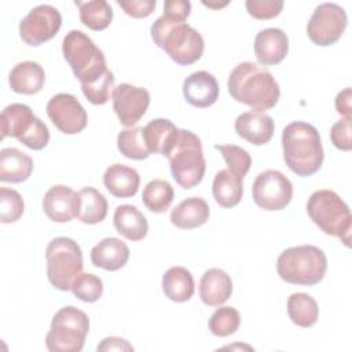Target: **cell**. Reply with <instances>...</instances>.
<instances>
[{
	"label": "cell",
	"mask_w": 352,
	"mask_h": 352,
	"mask_svg": "<svg viewBox=\"0 0 352 352\" xmlns=\"http://www.w3.org/2000/svg\"><path fill=\"white\" fill-rule=\"evenodd\" d=\"M232 293L230 275L220 268H209L199 280V297L208 307H220Z\"/></svg>",
	"instance_id": "obj_20"
},
{
	"label": "cell",
	"mask_w": 352,
	"mask_h": 352,
	"mask_svg": "<svg viewBox=\"0 0 352 352\" xmlns=\"http://www.w3.org/2000/svg\"><path fill=\"white\" fill-rule=\"evenodd\" d=\"M150 33L153 41L182 66L195 63L204 54L205 43L201 33L186 22L161 15L151 25Z\"/></svg>",
	"instance_id": "obj_3"
},
{
	"label": "cell",
	"mask_w": 352,
	"mask_h": 352,
	"mask_svg": "<svg viewBox=\"0 0 352 352\" xmlns=\"http://www.w3.org/2000/svg\"><path fill=\"white\" fill-rule=\"evenodd\" d=\"M331 143L342 151H349L352 148L351 139V117H344L337 121L330 129Z\"/></svg>",
	"instance_id": "obj_41"
},
{
	"label": "cell",
	"mask_w": 352,
	"mask_h": 352,
	"mask_svg": "<svg viewBox=\"0 0 352 352\" xmlns=\"http://www.w3.org/2000/svg\"><path fill=\"white\" fill-rule=\"evenodd\" d=\"M209 205L204 198L190 197L182 201L170 212V221L182 230H191L201 227L209 219Z\"/></svg>",
	"instance_id": "obj_25"
},
{
	"label": "cell",
	"mask_w": 352,
	"mask_h": 352,
	"mask_svg": "<svg viewBox=\"0 0 352 352\" xmlns=\"http://www.w3.org/2000/svg\"><path fill=\"white\" fill-rule=\"evenodd\" d=\"M10 87L16 94L33 95L41 91L45 82V73L40 63L25 60L16 63L8 77Z\"/></svg>",
	"instance_id": "obj_22"
},
{
	"label": "cell",
	"mask_w": 352,
	"mask_h": 352,
	"mask_svg": "<svg viewBox=\"0 0 352 352\" xmlns=\"http://www.w3.org/2000/svg\"><path fill=\"white\" fill-rule=\"evenodd\" d=\"M117 4L124 10V12L132 18H146L155 10V0H117Z\"/></svg>",
	"instance_id": "obj_42"
},
{
	"label": "cell",
	"mask_w": 352,
	"mask_h": 352,
	"mask_svg": "<svg viewBox=\"0 0 352 352\" xmlns=\"http://www.w3.org/2000/svg\"><path fill=\"white\" fill-rule=\"evenodd\" d=\"M351 98H352V91L351 88H345L341 92L337 94L336 96V110L338 114L344 117H351Z\"/></svg>",
	"instance_id": "obj_45"
},
{
	"label": "cell",
	"mask_w": 352,
	"mask_h": 352,
	"mask_svg": "<svg viewBox=\"0 0 352 352\" xmlns=\"http://www.w3.org/2000/svg\"><path fill=\"white\" fill-rule=\"evenodd\" d=\"M173 187L169 182L162 179H154L146 184L142 194L144 206L154 213H164L169 209L173 201Z\"/></svg>",
	"instance_id": "obj_33"
},
{
	"label": "cell",
	"mask_w": 352,
	"mask_h": 352,
	"mask_svg": "<svg viewBox=\"0 0 352 352\" xmlns=\"http://www.w3.org/2000/svg\"><path fill=\"white\" fill-rule=\"evenodd\" d=\"M214 148L219 150L223 155L230 172L241 179L246 176L252 165V158L245 148L235 144H214Z\"/></svg>",
	"instance_id": "obj_36"
},
{
	"label": "cell",
	"mask_w": 352,
	"mask_h": 352,
	"mask_svg": "<svg viewBox=\"0 0 352 352\" xmlns=\"http://www.w3.org/2000/svg\"><path fill=\"white\" fill-rule=\"evenodd\" d=\"M114 76L107 69V72L95 82L88 85H81V91L88 102L92 104H104L113 96L114 92Z\"/></svg>",
	"instance_id": "obj_39"
},
{
	"label": "cell",
	"mask_w": 352,
	"mask_h": 352,
	"mask_svg": "<svg viewBox=\"0 0 352 352\" xmlns=\"http://www.w3.org/2000/svg\"><path fill=\"white\" fill-rule=\"evenodd\" d=\"M283 160L297 176L316 173L323 164V147L318 129L304 121L287 124L282 132Z\"/></svg>",
	"instance_id": "obj_2"
},
{
	"label": "cell",
	"mask_w": 352,
	"mask_h": 352,
	"mask_svg": "<svg viewBox=\"0 0 352 352\" xmlns=\"http://www.w3.org/2000/svg\"><path fill=\"white\" fill-rule=\"evenodd\" d=\"M80 11V19L91 30H104L113 21V10L106 0L76 1Z\"/></svg>",
	"instance_id": "obj_32"
},
{
	"label": "cell",
	"mask_w": 352,
	"mask_h": 352,
	"mask_svg": "<svg viewBox=\"0 0 352 352\" xmlns=\"http://www.w3.org/2000/svg\"><path fill=\"white\" fill-rule=\"evenodd\" d=\"M62 25V16L58 8L50 4H40L29 11L19 22L21 38L33 47L55 37Z\"/></svg>",
	"instance_id": "obj_13"
},
{
	"label": "cell",
	"mask_w": 352,
	"mask_h": 352,
	"mask_svg": "<svg viewBox=\"0 0 352 352\" xmlns=\"http://www.w3.org/2000/svg\"><path fill=\"white\" fill-rule=\"evenodd\" d=\"M45 260L50 283L58 290H70L73 280L81 274L84 265L80 245L67 236L54 238L45 249Z\"/></svg>",
	"instance_id": "obj_9"
},
{
	"label": "cell",
	"mask_w": 352,
	"mask_h": 352,
	"mask_svg": "<svg viewBox=\"0 0 352 352\" xmlns=\"http://www.w3.org/2000/svg\"><path fill=\"white\" fill-rule=\"evenodd\" d=\"M204 4L208 6V7H224V6H227V3H224V4H212V3H206V1H204Z\"/></svg>",
	"instance_id": "obj_46"
},
{
	"label": "cell",
	"mask_w": 352,
	"mask_h": 352,
	"mask_svg": "<svg viewBox=\"0 0 352 352\" xmlns=\"http://www.w3.org/2000/svg\"><path fill=\"white\" fill-rule=\"evenodd\" d=\"M239 323L241 315L235 308L220 307L212 314L208 326L212 334L217 337H228L238 330Z\"/></svg>",
	"instance_id": "obj_35"
},
{
	"label": "cell",
	"mask_w": 352,
	"mask_h": 352,
	"mask_svg": "<svg viewBox=\"0 0 352 352\" xmlns=\"http://www.w3.org/2000/svg\"><path fill=\"white\" fill-rule=\"evenodd\" d=\"M191 11V3L188 0H166L164 3V14L165 16L176 21L184 22Z\"/></svg>",
	"instance_id": "obj_43"
},
{
	"label": "cell",
	"mask_w": 352,
	"mask_h": 352,
	"mask_svg": "<svg viewBox=\"0 0 352 352\" xmlns=\"http://www.w3.org/2000/svg\"><path fill=\"white\" fill-rule=\"evenodd\" d=\"M179 135V128L166 118H154L143 126V138L150 153L168 157Z\"/></svg>",
	"instance_id": "obj_24"
},
{
	"label": "cell",
	"mask_w": 352,
	"mask_h": 352,
	"mask_svg": "<svg viewBox=\"0 0 352 352\" xmlns=\"http://www.w3.org/2000/svg\"><path fill=\"white\" fill-rule=\"evenodd\" d=\"M120 153L129 160H144L151 153L143 138V126H131L122 129L117 136Z\"/></svg>",
	"instance_id": "obj_34"
},
{
	"label": "cell",
	"mask_w": 352,
	"mask_h": 352,
	"mask_svg": "<svg viewBox=\"0 0 352 352\" xmlns=\"http://www.w3.org/2000/svg\"><path fill=\"white\" fill-rule=\"evenodd\" d=\"M43 210L50 220L67 223L77 217L78 192L63 184L54 186L44 194Z\"/></svg>",
	"instance_id": "obj_16"
},
{
	"label": "cell",
	"mask_w": 352,
	"mask_h": 352,
	"mask_svg": "<svg viewBox=\"0 0 352 352\" xmlns=\"http://www.w3.org/2000/svg\"><path fill=\"white\" fill-rule=\"evenodd\" d=\"M166 158L169 160L172 177L182 188L188 190L202 182L206 162L202 143L194 132L179 129L177 140Z\"/></svg>",
	"instance_id": "obj_7"
},
{
	"label": "cell",
	"mask_w": 352,
	"mask_h": 352,
	"mask_svg": "<svg viewBox=\"0 0 352 352\" xmlns=\"http://www.w3.org/2000/svg\"><path fill=\"white\" fill-rule=\"evenodd\" d=\"M307 213L309 219L326 235L338 238L346 248L351 242L352 216L349 206L333 190H318L307 202Z\"/></svg>",
	"instance_id": "obj_4"
},
{
	"label": "cell",
	"mask_w": 352,
	"mask_h": 352,
	"mask_svg": "<svg viewBox=\"0 0 352 352\" xmlns=\"http://www.w3.org/2000/svg\"><path fill=\"white\" fill-rule=\"evenodd\" d=\"M235 132L254 146L268 143L275 131V124L271 116L261 111H245L235 120Z\"/></svg>",
	"instance_id": "obj_19"
},
{
	"label": "cell",
	"mask_w": 352,
	"mask_h": 352,
	"mask_svg": "<svg viewBox=\"0 0 352 352\" xmlns=\"http://www.w3.org/2000/svg\"><path fill=\"white\" fill-rule=\"evenodd\" d=\"M249 15L256 19H271L283 10L282 0H246L245 3Z\"/></svg>",
	"instance_id": "obj_40"
},
{
	"label": "cell",
	"mask_w": 352,
	"mask_h": 352,
	"mask_svg": "<svg viewBox=\"0 0 352 352\" xmlns=\"http://www.w3.org/2000/svg\"><path fill=\"white\" fill-rule=\"evenodd\" d=\"M33 160L15 147L0 151V180L6 183H22L32 175Z\"/></svg>",
	"instance_id": "obj_26"
},
{
	"label": "cell",
	"mask_w": 352,
	"mask_h": 352,
	"mask_svg": "<svg viewBox=\"0 0 352 352\" xmlns=\"http://www.w3.org/2000/svg\"><path fill=\"white\" fill-rule=\"evenodd\" d=\"M227 87L232 99L261 113L272 109L280 96L272 73L253 62L238 63L228 76Z\"/></svg>",
	"instance_id": "obj_1"
},
{
	"label": "cell",
	"mask_w": 352,
	"mask_h": 352,
	"mask_svg": "<svg viewBox=\"0 0 352 352\" xmlns=\"http://www.w3.org/2000/svg\"><path fill=\"white\" fill-rule=\"evenodd\" d=\"M252 194L258 208L268 212L280 210L292 201L293 184L282 172L267 169L254 179Z\"/></svg>",
	"instance_id": "obj_12"
},
{
	"label": "cell",
	"mask_w": 352,
	"mask_h": 352,
	"mask_svg": "<svg viewBox=\"0 0 352 352\" xmlns=\"http://www.w3.org/2000/svg\"><path fill=\"white\" fill-rule=\"evenodd\" d=\"M103 184L111 195L117 198H129L138 192L140 176L138 170L131 166L113 164L104 170Z\"/></svg>",
	"instance_id": "obj_23"
},
{
	"label": "cell",
	"mask_w": 352,
	"mask_h": 352,
	"mask_svg": "<svg viewBox=\"0 0 352 352\" xmlns=\"http://www.w3.org/2000/svg\"><path fill=\"white\" fill-rule=\"evenodd\" d=\"M25 204L21 194L14 188H0V221L15 223L23 214Z\"/></svg>",
	"instance_id": "obj_38"
},
{
	"label": "cell",
	"mask_w": 352,
	"mask_h": 352,
	"mask_svg": "<svg viewBox=\"0 0 352 352\" xmlns=\"http://www.w3.org/2000/svg\"><path fill=\"white\" fill-rule=\"evenodd\" d=\"M62 52L81 85L99 80L106 72V58L91 37L81 30H70L63 37Z\"/></svg>",
	"instance_id": "obj_6"
},
{
	"label": "cell",
	"mask_w": 352,
	"mask_h": 352,
	"mask_svg": "<svg viewBox=\"0 0 352 352\" xmlns=\"http://www.w3.org/2000/svg\"><path fill=\"white\" fill-rule=\"evenodd\" d=\"M113 223L118 234L129 241H142L148 231L143 213L133 205H120L114 210Z\"/></svg>",
	"instance_id": "obj_27"
},
{
	"label": "cell",
	"mask_w": 352,
	"mask_h": 352,
	"mask_svg": "<svg viewBox=\"0 0 352 352\" xmlns=\"http://www.w3.org/2000/svg\"><path fill=\"white\" fill-rule=\"evenodd\" d=\"M243 179L238 177L228 169H220L213 179V198L221 208H232L238 205L243 194Z\"/></svg>",
	"instance_id": "obj_29"
},
{
	"label": "cell",
	"mask_w": 352,
	"mask_h": 352,
	"mask_svg": "<svg viewBox=\"0 0 352 352\" xmlns=\"http://www.w3.org/2000/svg\"><path fill=\"white\" fill-rule=\"evenodd\" d=\"M70 290L73 294L84 302H95L103 294L102 279L91 272H81L76 276Z\"/></svg>",
	"instance_id": "obj_37"
},
{
	"label": "cell",
	"mask_w": 352,
	"mask_h": 352,
	"mask_svg": "<svg viewBox=\"0 0 352 352\" xmlns=\"http://www.w3.org/2000/svg\"><path fill=\"white\" fill-rule=\"evenodd\" d=\"M113 110L124 126H133L147 111L150 94L143 87L122 82L114 88Z\"/></svg>",
	"instance_id": "obj_15"
},
{
	"label": "cell",
	"mask_w": 352,
	"mask_h": 352,
	"mask_svg": "<svg viewBox=\"0 0 352 352\" xmlns=\"http://www.w3.org/2000/svg\"><path fill=\"white\" fill-rule=\"evenodd\" d=\"M47 114L52 124L66 135L81 132L88 122V116L78 99L72 94H56L47 103Z\"/></svg>",
	"instance_id": "obj_14"
},
{
	"label": "cell",
	"mask_w": 352,
	"mask_h": 352,
	"mask_svg": "<svg viewBox=\"0 0 352 352\" xmlns=\"http://www.w3.org/2000/svg\"><path fill=\"white\" fill-rule=\"evenodd\" d=\"M107 216V201L94 187H82L78 191L77 219L84 224H98Z\"/></svg>",
	"instance_id": "obj_30"
},
{
	"label": "cell",
	"mask_w": 352,
	"mask_h": 352,
	"mask_svg": "<svg viewBox=\"0 0 352 352\" xmlns=\"http://www.w3.org/2000/svg\"><path fill=\"white\" fill-rule=\"evenodd\" d=\"M195 290V283L191 272L184 267H170L162 276V292L164 294L175 301H188Z\"/></svg>",
	"instance_id": "obj_28"
},
{
	"label": "cell",
	"mask_w": 352,
	"mask_h": 352,
	"mask_svg": "<svg viewBox=\"0 0 352 352\" xmlns=\"http://www.w3.org/2000/svg\"><path fill=\"white\" fill-rule=\"evenodd\" d=\"M346 23V12L341 6L336 3H322L314 10L307 23V34L316 45H333L341 38Z\"/></svg>",
	"instance_id": "obj_11"
},
{
	"label": "cell",
	"mask_w": 352,
	"mask_h": 352,
	"mask_svg": "<svg viewBox=\"0 0 352 352\" xmlns=\"http://www.w3.org/2000/svg\"><path fill=\"white\" fill-rule=\"evenodd\" d=\"M183 95L194 107H209L219 98V84L213 74L205 70H198L186 77L183 82Z\"/></svg>",
	"instance_id": "obj_18"
},
{
	"label": "cell",
	"mask_w": 352,
	"mask_h": 352,
	"mask_svg": "<svg viewBox=\"0 0 352 352\" xmlns=\"http://www.w3.org/2000/svg\"><path fill=\"white\" fill-rule=\"evenodd\" d=\"M1 139L16 138L32 150H43L50 142L47 125L23 103H11L1 111Z\"/></svg>",
	"instance_id": "obj_10"
},
{
	"label": "cell",
	"mask_w": 352,
	"mask_h": 352,
	"mask_svg": "<svg viewBox=\"0 0 352 352\" xmlns=\"http://www.w3.org/2000/svg\"><path fill=\"white\" fill-rule=\"evenodd\" d=\"M129 260V248L118 238H104L91 250V261L96 268L117 271Z\"/></svg>",
	"instance_id": "obj_21"
},
{
	"label": "cell",
	"mask_w": 352,
	"mask_h": 352,
	"mask_svg": "<svg viewBox=\"0 0 352 352\" xmlns=\"http://www.w3.org/2000/svg\"><path fill=\"white\" fill-rule=\"evenodd\" d=\"M287 314L290 320L300 327H311L318 322V302L307 293H293L287 298Z\"/></svg>",
	"instance_id": "obj_31"
},
{
	"label": "cell",
	"mask_w": 352,
	"mask_h": 352,
	"mask_svg": "<svg viewBox=\"0 0 352 352\" xmlns=\"http://www.w3.org/2000/svg\"><path fill=\"white\" fill-rule=\"evenodd\" d=\"M98 351H133V346L124 338L107 337L98 345Z\"/></svg>",
	"instance_id": "obj_44"
},
{
	"label": "cell",
	"mask_w": 352,
	"mask_h": 352,
	"mask_svg": "<svg viewBox=\"0 0 352 352\" xmlns=\"http://www.w3.org/2000/svg\"><path fill=\"white\" fill-rule=\"evenodd\" d=\"M89 330L88 315L67 305L60 308L52 318L50 331L45 336L47 349L51 352H80L84 348Z\"/></svg>",
	"instance_id": "obj_8"
},
{
	"label": "cell",
	"mask_w": 352,
	"mask_h": 352,
	"mask_svg": "<svg viewBox=\"0 0 352 352\" xmlns=\"http://www.w3.org/2000/svg\"><path fill=\"white\" fill-rule=\"evenodd\" d=\"M327 270V257L314 245H300L283 250L276 260L278 275L287 283L312 286L319 283Z\"/></svg>",
	"instance_id": "obj_5"
},
{
	"label": "cell",
	"mask_w": 352,
	"mask_h": 352,
	"mask_svg": "<svg viewBox=\"0 0 352 352\" xmlns=\"http://www.w3.org/2000/svg\"><path fill=\"white\" fill-rule=\"evenodd\" d=\"M289 51V38L282 29L267 28L254 37V55L263 66L278 65Z\"/></svg>",
	"instance_id": "obj_17"
}]
</instances>
